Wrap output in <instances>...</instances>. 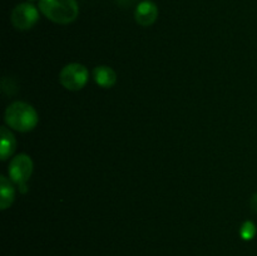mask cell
<instances>
[{"mask_svg":"<svg viewBox=\"0 0 257 256\" xmlns=\"http://www.w3.org/2000/svg\"><path fill=\"white\" fill-rule=\"evenodd\" d=\"M4 119L8 127L23 133L33 131L39 122L35 108L29 103L20 102V100L12 103L7 108Z\"/></svg>","mask_w":257,"mask_h":256,"instance_id":"cell-1","label":"cell"},{"mask_svg":"<svg viewBox=\"0 0 257 256\" xmlns=\"http://www.w3.org/2000/svg\"><path fill=\"white\" fill-rule=\"evenodd\" d=\"M39 9L47 19L60 25L70 24L79 15L77 0H39Z\"/></svg>","mask_w":257,"mask_h":256,"instance_id":"cell-2","label":"cell"},{"mask_svg":"<svg viewBox=\"0 0 257 256\" xmlns=\"http://www.w3.org/2000/svg\"><path fill=\"white\" fill-rule=\"evenodd\" d=\"M33 161L25 153H20V155L15 156L9 165V177L15 185L19 186L20 192H27V182L29 181L30 176L33 173Z\"/></svg>","mask_w":257,"mask_h":256,"instance_id":"cell-3","label":"cell"},{"mask_svg":"<svg viewBox=\"0 0 257 256\" xmlns=\"http://www.w3.org/2000/svg\"><path fill=\"white\" fill-rule=\"evenodd\" d=\"M89 72L80 63H70L67 64L59 73V82L65 89L77 92L84 88L87 84Z\"/></svg>","mask_w":257,"mask_h":256,"instance_id":"cell-4","label":"cell"},{"mask_svg":"<svg viewBox=\"0 0 257 256\" xmlns=\"http://www.w3.org/2000/svg\"><path fill=\"white\" fill-rule=\"evenodd\" d=\"M10 20L18 30H29L39 20V10L30 3H20L13 9Z\"/></svg>","mask_w":257,"mask_h":256,"instance_id":"cell-5","label":"cell"},{"mask_svg":"<svg viewBox=\"0 0 257 256\" xmlns=\"http://www.w3.org/2000/svg\"><path fill=\"white\" fill-rule=\"evenodd\" d=\"M136 22L141 25V27H151L156 23L158 18V8L151 0H145V2L140 3L136 8L135 12Z\"/></svg>","mask_w":257,"mask_h":256,"instance_id":"cell-6","label":"cell"},{"mask_svg":"<svg viewBox=\"0 0 257 256\" xmlns=\"http://www.w3.org/2000/svg\"><path fill=\"white\" fill-rule=\"evenodd\" d=\"M93 78L95 83L102 88H112L117 82V74L113 68L108 65H98L93 70Z\"/></svg>","mask_w":257,"mask_h":256,"instance_id":"cell-7","label":"cell"},{"mask_svg":"<svg viewBox=\"0 0 257 256\" xmlns=\"http://www.w3.org/2000/svg\"><path fill=\"white\" fill-rule=\"evenodd\" d=\"M12 182L5 176L0 177V207L3 211L9 208L15 200V188Z\"/></svg>","mask_w":257,"mask_h":256,"instance_id":"cell-8","label":"cell"},{"mask_svg":"<svg viewBox=\"0 0 257 256\" xmlns=\"http://www.w3.org/2000/svg\"><path fill=\"white\" fill-rule=\"evenodd\" d=\"M0 133H2L0 156H2V160L5 161L15 152V150H17V140H15V136L13 135L12 131L7 127H2Z\"/></svg>","mask_w":257,"mask_h":256,"instance_id":"cell-9","label":"cell"},{"mask_svg":"<svg viewBox=\"0 0 257 256\" xmlns=\"http://www.w3.org/2000/svg\"><path fill=\"white\" fill-rule=\"evenodd\" d=\"M256 235V226L252 221H246L242 223L240 228V236L245 241H250L255 237Z\"/></svg>","mask_w":257,"mask_h":256,"instance_id":"cell-10","label":"cell"},{"mask_svg":"<svg viewBox=\"0 0 257 256\" xmlns=\"http://www.w3.org/2000/svg\"><path fill=\"white\" fill-rule=\"evenodd\" d=\"M251 207H252V210L257 212V193L252 196V198H251Z\"/></svg>","mask_w":257,"mask_h":256,"instance_id":"cell-11","label":"cell"}]
</instances>
